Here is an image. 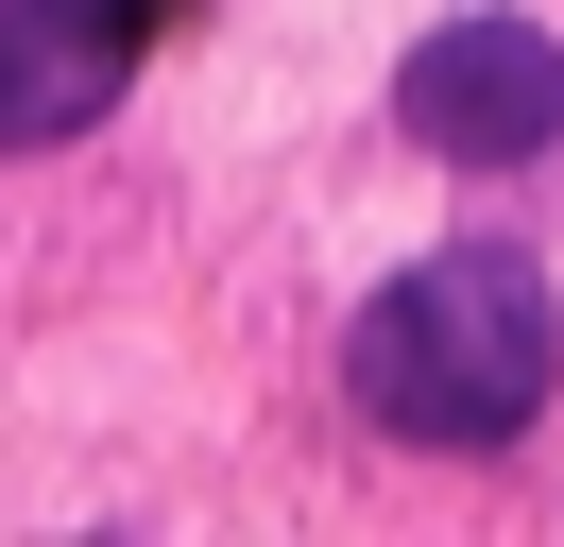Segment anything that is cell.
Returning <instances> with one entry per match:
<instances>
[{
  "label": "cell",
  "instance_id": "obj_2",
  "mask_svg": "<svg viewBox=\"0 0 564 547\" xmlns=\"http://www.w3.org/2000/svg\"><path fill=\"white\" fill-rule=\"evenodd\" d=\"M393 120H411V154H445V171H530L564 137V34L513 18V0H479V18H445L411 68H393Z\"/></svg>",
  "mask_w": 564,
  "mask_h": 547
},
{
  "label": "cell",
  "instance_id": "obj_3",
  "mask_svg": "<svg viewBox=\"0 0 564 547\" xmlns=\"http://www.w3.org/2000/svg\"><path fill=\"white\" fill-rule=\"evenodd\" d=\"M172 0H0V154H35V137H86L138 68V34Z\"/></svg>",
  "mask_w": 564,
  "mask_h": 547
},
{
  "label": "cell",
  "instance_id": "obj_1",
  "mask_svg": "<svg viewBox=\"0 0 564 547\" xmlns=\"http://www.w3.org/2000/svg\"><path fill=\"white\" fill-rule=\"evenodd\" d=\"M547 376H564V308L530 257H411L343 325V394L393 444H445V462H496L547 410Z\"/></svg>",
  "mask_w": 564,
  "mask_h": 547
}]
</instances>
